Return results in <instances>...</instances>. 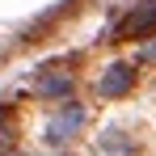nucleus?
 Here are the masks:
<instances>
[{"label": "nucleus", "instance_id": "1", "mask_svg": "<svg viewBox=\"0 0 156 156\" xmlns=\"http://www.w3.org/2000/svg\"><path fill=\"white\" fill-rule=\"evenodd\" d=\"M144 34H156V0H135V9L114 26V38H144Z\"/></svg>", "mask_w": 156, "mask_h": 156}, {"label": "nucleus", "instance_id": "2", "mask_svg": "<svg viewBox=\"0 0 156 156\" xmlns=\"http://www.w3.org/2000/svg\"><path fill=\"white\" fill-rule=\"evenodd\" d=\"M72 89H76V76H72L63 63H51V68L38 72V93H42L47 101H68Z\"/></svg>", "mask_w": 156, "mask_h": 156}, {"label": "nucleus", "instance_id": "3", "mask_svg": "<svg viewBox=\"0 0 156 156\" xmlns=\"http://www.w3.org/2000/svg\"><path fill=\"white\" fill-rule=\"evenodd\" d=\"M80 122H84V110H80V105H63V114H55L51 122H47V135H42V139H47L51 148H63L80 131Z\"/></svg>", "mask_w": 156, "mask_h": 156}, {"label": "nucleus", "instance_id": "4", "mask_svg": "<svg viewBox=\"0 0 156 156\" xmlns=\"http://www.w3.org/2000/svg\"><path fill=\"white\" fill-rule=\"evenodd\" d=\"M131 84H135V68H131V63H110V68H105V76L97 80V93L110 101V97L131 93Z\"/></svg>", "mask_w": 156, "mask_h": 156}, {"label": "nucleus", "instance_id": "5", "mask_svg": "<svg viewBox=\"0 0 156 156\" xmlns=\"http://www.w3.org/2000/svg\"><path fill=\"white\" fill-rule=\"evenodd\" d=\"M13 139H17V135H13V127H9V110H0V156L13 152Z\"/></svg>", "mask_w": 156, "mask_h": 156}]
</instances>
